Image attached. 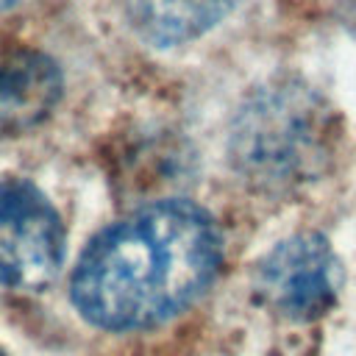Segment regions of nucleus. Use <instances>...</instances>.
<instances>
[{
	"label": "nucleus",
	"instance_id": "nucleus-7",
	"mask_svg": "<svg viewBox=\"0 0 356 356\" xmlns=\"http://www.w3.org/2000/svg\"><path fill=\"white\" fill-rule=\"evenodd\" d=\"M14 3H17V0H0V11L8 8V6H14Z\"/></svg>",
	"mask_w": 356,
	"mask_h": 356
},
{
	"label": "nucleus",
	"instance_id": "nucleus-5",
	"mask_svg": "<svg viewBox=\"0 0 356 356\" xmlns=\"http://www.w3.org/2000/svg\"><path fill=\"white\" fill-rule=\"evenodd\" d=\"M61 89V70L50 56L31 47H0V139L44 122Z\"/></svg>",
	"mask_w": 356,
	"mask_h": 356
},
{
	"label": "nucleus",
	"instance_id": "nucleus-3",
	"mask_svg": "<svg viewBox=\"0 0 356 356\" xmlns=\"http://www.w3.org/2000/svg\"><path fill=\"white\" fill-rule=\"evenodd\" d=\"M64 222L47 195L25 178H0V286L39 292L61 270Z\"/></svg>",
	"mask_w": 356,
	"mask_h": 356
},
{
	"label": "nucleus",
	"instance_id": "nucleus-2",
	"mask_svg": "<svg viewBox=\"0 0 356 356\" xmlns=\"http://www.w3.org/2000/svg\"><path fill=\"white\" fill-rule=\"evenodd\" d=\"M337 139L328 100L300 81H273L253 89L234 114L228 159L250 186L289 192L314 181Z\"/></svg>",
	"mask_w": 356,
	"mask_h": 356
},
{
	"label": "nucleus",
	"instance_id": "nucleus-8",
	"mask_svg": "<svg viewBox=\"0 0 356 356\" xmlns=\"http://www.w3.org/2000/svg\"><path fill=\"white\" fill-rule=\"evenodd\" d=\"M0 356H8V353H6V350H3V348H0Z\"/></svg>",
	"mask_w": 356,
	"mask_h": 356
},
{
	"label": "nucleus",
	"instance_id": "nucleus-6",
	"mask_svg": "<svg viewBox=\"0 0 356 356\" xmlns=\"http://www.w3.org/2000/svg\"><path fill=\"white\" fill-rule=\"evenodd\" d=\"M228 0H139L136 25L153 42L172 44L197 36L225 14Z\"/></svg>",
	"mask_w": 356,
	"mask_h": 356
},
{
	"label": "nucleus",
	"instance_id": "nucleus-1",
	"mask_svg": "<svg viewBox=\"0 0 356 356\" xmlns=\"http://www.w3.org/2000/svg\"><path fill=\"white\" fill-rule=\"evenodd\" d=\"M220 261L217 220L192 200L167 197L131 211L83 248L70 298L103 331H142L195 303Z\"/></svg>",
	"mask_w": 356,
	"mask_h": 356
},
{
	"label": "nucleus",
	"instance_id": "nucleus-4",
	"mask_svg": "<svg viewBox=\"0 0 356 356\" xmlns=\"http://www.w3.org/2000/svg\"><path fill=\"white\" fill-rule=\"evenodd\" d=\"M253 286L270 312L306 323L334 306L342 286V264L323 234L300 231L264 253Z\"/></svg>",
	"mask_w": 356,
	"mask_h": 356
}]
</instances>
